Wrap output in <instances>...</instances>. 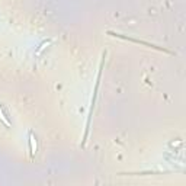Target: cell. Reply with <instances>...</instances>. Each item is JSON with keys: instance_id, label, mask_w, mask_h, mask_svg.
<instances>
[{"instance_id": "cell-1", "label": "cell", "mask_w": 186, "mask_h": 186, "mask_svg": "<svg viewBox=\"0 0 186 186\" xmlns=\"http://www.w3.org/2000/svg\"><path fill=\"white\" fill-rule=\"evenodd\" d=\"M29 141H31V154H35V151H37V142H35V137H33V134H31L29 135Z\"/></svg>"}, {"instance_id": "cell-2", "label": "cell", "mask_w": 186, "mask_h": 186, "mask_svg": "<svg viewBox=\"0 0 186 186\" xmlns=\"http://www.w3.org/2000/svg\"><path fill=\"white\" fill-rule=\"evenodd\" d=\"M0 119L3 121V124H5L6 126H10V122L7 121V118H6L5 115H3V112H2V109H0Z\"/></svg>"}]
</instances>
